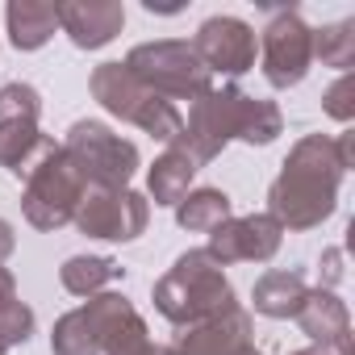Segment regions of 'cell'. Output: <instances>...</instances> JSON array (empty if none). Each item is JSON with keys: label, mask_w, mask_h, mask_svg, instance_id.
Returning a JSON list of instances; mask_svg holds the SVG:
<instances>
[{"label": "cell", "mask_w": 355, "mask_h": 355, "mask_svg": "<svg viewBox=\"0 0 355 355\" xmlns=\"http://www.w3.org/2000/svg\"><path fill=\"white\" fill-rule=\"evenodd\" d=\"M280 109L272 101H255L247 96V109H243V121H239V138L251 142V146H268L276 134H280Z\"/></svg>", "instance_id": "cell-24"}, {"label": "cell", "mask_w": 355, "mask_h": 355, "mask_svg": "<svg viewBox=\"0 0 355 355\" xmlns=\"http://www.w3.org/2000/svg\"><path fill=\"white\" fill-rule=\"evenodd\" d=\"M305 297H309V288H305L301 272H263L255 280V293H251L255 309L268 318H297Z\"/></svg>", "instance_id": "cell-18"}, {"label": "cell", "mask_w": 355, "mask_h": 355, "mask_svg": "<svg viewBox=\"0 0 355 355\" xmlns=\"http://www.w3.org/2000/svg\"><path fill=\"white\" fill-rule=\"evenodd\" d=\"M243 109H247V92H239V88H209L205 96L193 101L189 125L180 130V138H175L171 146L184 150L197 167H205L209 159L222 155V146L230 138H239Z\"/></svg>", "instance_id": "cell-7"}, {"label": "cell", "mask_w": 355, "mask_h": 355, "mask_svg": "<svg viewBox=\"0 0 355 355\" xmlns=\"http://www.w3.org/2000/svg\"><path fill=\"white\" fill-rule=\"evenodd\" d=\"M38 113H42L38 88H30V84L0 88V121H38Z\"/></svg>", "instance_id": "cell-25"}, {"label": "cell", "mask_w": 355, "mask_h": 355, "mask_svg": "<svg viewBox=\"0 0 355 355\" xmlns=\"http://www.w3.org/2000/svg\"><path fill=\"white\" fill-rule=\"evenodd\" d=\"M226 218H230V197L222 189H197L175 205V222L193 234H214Z\"/></svg>", "instance_id": "cell-19"}, {"label": "cell", "mask_w": 355, "mask_h": 355, "mask_svg": "<svg viewBox=\"0 0 355 355\" xmlns=\"http://www.w3.org/2000/svg\"><path fill=\"white\" fill-rule=\"evenodd\" d=\"M150 218V201L121 189V193H84L80 209H76V226L88 239H113V243H130L146 230Z\"/></svg>", "instance_id": "cell-9"}, {"label": "cell", "mask_w": 355, "mask_h": 355, "mask_svg": "<svg viewBox=\"0 0 355 355\" xmlns=\"http://www.w3.org/2000/svg\"><path fill=\"white\" fill-rule=\"evenodd\" d=\"M117 355H175V351H167V347H155V343L146 338V343H138V347H130V351H117Z\"/></svg>", "instance_id": "cell-30"}, {"label": "cell", "mask_w": 355, "mask_h": 355, "mask_svg": "<svg viewBox=\"0 0 355 355\" xmlns=\"http://www.w3.org/2000/svg\"><path fill=\"white\" fill-rule=\"evenodd\" d=\"M92 96H96L113 117L134 121L138 130H146L150 138H159V142H167V146L180 138V130H184L180 109H175L171 101H163V96H155L150 88H142V84L125 71V63H101V67L92 71Z\"/></svg>", "instance_id": "cell-4"}, {"label": "cell", "mask_w": 355, "mask_h": 355, "mask_svg": "<svg viewBox=\"0 0 355 355\" xmlns=\"http://www.w3.org/2000/svg\"><path fill=\"white\" fill-rule=\"evenodd\" d=\"M259 51H263V76L272 88H297L313 63V30L293 13H276L259 38Z\"/></svg>", "instance_id": "cell-8"}, {"label": "cell", "mask_w": 355, "mask_h": 355, "mask_svg": "<svg viewBox=\"0 0 355 355\" xmlns=\"http://www.w3.org/2000/svg\"><path fill=\"white\" fill-rule=\"evenodd\" d=\"M247 347H255L251 343V313L243 305H230L226 313H218L201 326H189L180 334L175 355H239Z\"/></svg>", "instance_id": "cell-14"}, {"label": "cell", "mask_w": 355, "mask_h": 355, "mask_svg": "<svg viewBox=\"0 0 355 355\" xmlns=\"http://www.w3.org/2000/svg\"><path fill=\"white\" fill-rule=\"evenodd\" d=\"M59 9V30L71 34V42L80 51H101L109 46L121 26H125V9L121 0H63Z\"/></svg>", "instance_id": "cell-13"}, {"label": "cell", "mask_w": 355, "mask_h": 355, "mask_svg": "<svg viewBox=\"0 0 355 355\" xmlns=\"http://www.w3.org/2000/svg\"><path fill=\"white\" fill-rule=\"evenodd\" d=\"M34 334V309L21 305V301H9L0 305V343L13 347V343H26Z\"/></svg>", "instance_id": "cell-26"}, {"label": "cell", "mask_w": 355, "mask_h": 355, "mask_svg": "<svg viewBox=\"0 0 355 355\" xmlns=\"http://www.w3.org/2000/svg\"><path fill=\"white\" fill-rule=\"evenodd\" d=\"M343 171L347 167L338 163V150L330 138H322V134L301 138L288 150L284 171L276 175V184L268 193V201H272L268 214L288 230H309V226L326 222L334 214Z\"/></svg>", "instance_id": "cell-1"}, {"label": "cell", "mask_w": 355, "mask_h": 355, "mask_svg": "<svg viewBox=\"0 0 355 355\" xmlns=\"http://www.w3.org/2000/svg\"><path fill=\"white\" fill-rule=\"evenodd\" d=\"M284 226L272 214H251V218H226L214 234H209V255L226 268V263H268L280 251Z\"/></svg>", "instance_id": "cell-10"}, {"label": "cell", "mask_w": 355, "mask_h": 355, "mask_svg": "<svg viewBox=\"0 0 355 355\" xmlns=\"http://www.w3.org/2000/svg\"><path fill=\"white\" fill-rule=\"evenodd\" d=\"M293 355H334V351H326V347H305V351H293Z\"/></svg>", "instance_id": "cell-32"}, {"label": "cell", "mask_w": 355, "mask_h": 355, "mask_svg": "<svg viewBox=\"0 0 355 355\" xmlns=\"http://www.w3.org/2000/svg\"><path fill=\"white\" fill-rule=\"evenodd\" d=\"M5 21H9V38H13L17 51H38L55 38L59 9L51 0H13L5 9Z\"/></svg>", "instance_id": "cell-16"}, {"label": "cell", "mask_w": 355, "mask_h": 355, "mask_svg": "<svg viewBox=\"0 0 355 355\" xmlns=\"http://www.w3.org/2000/svg\"><path fill=\"white\" fill-rule=\"evenodd\" d=\"M297 322L318 347H326L334 355H351V313L334 293H322V288L309 293L305 305L297 309Z\"/></svg>", "instance_id": "cell-15"}, {"label": "cell", "mask_w": 355, "mask_h": 355, "mask_svg": "<svg viewBox=\"0 0 355 355\" xmlns=\"http://www.w3.org/2000/svg\"><path fill=\"white\" fill-rule=\"evenodd\" d=\"M326 113H330L334 121H351V117H355V76H351V71H343V76L330 84V92H326Z\"/></svg>", "instance_id": "cell-27"}, {"label": "cell", "mask_w": 355, "mask_h": 355, "mask_svg": "<svg viewBox=\"0 0 355 355\" xmlns=\"http://www.w3.org/2000/svg\"><path fill=\"white\" fill-rule=\"evenodd\" d=\"M80 313L92 326L105 355H117V351H130V347L146 343V322L121 293H96V297H88V305Z\"/></svg>", "instance_id": "cell-12"}, {"label": "cell", "mask_w": 355, "mask_h": 355, "mask_svg": "<svg viewBox=\"0 0 355 355\" xmlns=\"http://www.w3.org/2000/svg\"><path fill=\"white\" fill-rule=\"evenodd\" d=\"M5 351H9V347H5V343H0V355H5Z\"/></svg>", "instance_id": "cell-34"}, {"label": "cell", "mask_w": 355, "mask_h": 355, "mask_svg": "<svg viewBox=\"0 0 355 355\" xmlns=\"http://www.w3.org/2000/svg\"><path fill=\"white\" fill-rule=\"evenodd\" d=\"M338 280V251H326V284Z\"/></svg>", "instance_id": "cell-31"}, {"label": "cell", "mask_w": 355, "mask_h": 355, "mask_svg": "<svg viewBox=\"0 0 355 355\" xmlns=\"http://www.w3.org/2000/svg\"><path fill=\"white\" fill-rule=\"evenodd\" d=\"M313 59H322L326 67H343L351 71L355 63V21H338L313 34Z\"/></svg>", "instance_id": "cell-22"}, {"label": "cell", "mask_w": 355, "mask_h": 355, "mask_svg": "<svg viewBox=\"0 0 355 355\" xmlns=\"http://www.w3.org/2000/svg\"><path fill=\"white\" fill-rule=\"evenodd\" d=\"M9 301H17V280H13V272L0 263V305H9Z\"/></svg>", "instance_id": "cell-28"}, {"label": "cell", "mask_w": 355, "mask_h": 355, "mask_svg": "<svg viewBox=\"0 0 355 355\" xmlns=\"http://www.w3.org/2000/svg\"><path fill=\"white\" fill-rule=\"evenodd\" d=\"M51 351L55 355H101V343H96V334H92V326L84 322L80 309H71V313H63L55 322Z\"/></svg>", "instance_id": "cell-23"}, {"label": "cell", "mask_w": 355, "mask_h": 355, "mask_svg": "<svg viewBox=\"0 0 355 355\" xmlns=\"http://www.w3.org/2000/svg\"><path fill=\"white\" fill-rule=\"evenodd\" d=\"M63 155L76 163L80 180L96 193H121L138 171V146L101 121H76L67 130Z\"/></svg>", "instance_id": "cell-5"}, {"label": "cell", "mask_w": 355, "mask_h": 355, "mask_svg": "<svg viewBox=\"0 0 355 355\" xmlns=\"http://www.w3.org/2000/svg\"><path fill=\"white\" fill-rule=\"evenodd\" d=\"M59 276L71 297H96V293H105V284L121 280V268L105 255H71Z\"/></svg>", "instance_id": "cell-20"}, {"label": "cell", "mask_w": 355, "mask_h": 355, "mask_svg": "<svg viewBox=\"0 0 355 355\" xmlns=\"http://www.w3.org/2000/svg\"><path fill=\"white\" fill-rule=\"evenodd\" d=\"M230 305H234V288H230L222 263L205 247L180 255L175 268L155 284V309L184 330L226 313Z\"/></svg>", "instance_id": "cell-2"}, {"label": "cell", "mask_w": 355, "mask_h": 355, "mask_svg": "<svg viewBox=\"0 0 355 355\" xmlns=\"http://www.w3.org/2000/svg\"><path fill=\"white\" fill-rule=\"evenodd\" d=\"M239 355H263V351H255V347H247V351H239Z\"/></svg>", "instance_id": "cell-33"}, {"label": "cell", "mask_w": 355, "mask_h": 355, "mask_svg": "<svg viewBox=\"0 0 355 355\" xmlns=\"http://www.w3.org/2000/svg\"><path fill=\"white\" fill-rule=\"evenodd\" d=\"M13 247H17V234H13V226H9L5 218H0V263L13 255Z\"/></svg>", "instance_id": "cell-29"}, {"label": "cell", "mask_w": 355, "mask_h": 355, "mask_svg": "<svg viewBox=\"0 0 355 355\" xmlns=\"http://www.w3.org/2000/svg\"><path fill=\"white\" fill-rule=\"evenodd\" d=\"M193 175H197V163H193L184 150L167 146V150L155 159L150 175H146L150 201H155V205H180V201L189 197V189H193Z\"/></svg>", "instance_id": "cell-17"}, {"label": "cell", "mask_w": 355, "mask_h": 355, "mask_svg": "<svg viewBox=\"0 0 355 355\" xmlns=\"http://www.w3.org/2000/svg\"><path fill=\"white\" fill-rule=\"evenodd\" d=\"M125 71L150 88L155 96L163 101H197L205 96L214 84V76L205 71V63L197 59L193 42H175V38H163V42H142L125 55Z\"/></svg>", "instance_id": "cell-3"}, {"label": "cell", "mask_w": 355, "mask_h": 355, "mask_svg": "<svg viewBox=\"0 0 355 355\" xmlns=\"http://www.w3.org/2000/svg\"><path fill=\"white\" fill-rule=\"evenodd\" d=\"M197 59L205 63V71H222V76H243L255 67V30L239 17H209L197 38H193Z\"/></svg>", "instance_id": "cell-11"}, {"label": "cell", "mask_w": 355, "mask_h": 355, "mask_svg": "<svg viewBox=\"0 0 355 355\" xmlns=\"http://www.w3.org/2000/svg\"><path fill=\"white\" fill-rule=\"evenodd\" d=\"M84 193H88V184L80 180L76 163L55 142V150L34 171H26V197H21L26 222L38 226V230H59V226L76 222V209H80Z\"/></svg>", "instance_id": "cell-6"}, {"label": "cell", "mask_w": 355, "mask_h": 355, "mask_svg": "<svg viewBox=\"0 0 355 355\" xmlns=\"http://www.w3.org/2000/svg\"><path fill=\"white\" fill-rule=\"evenodd\" d=\"M42 130L38 121H0V167H9V171H26L34 150L42 146Z\"/></svg>", "instance_id": "cell-21"}]
</instances>
